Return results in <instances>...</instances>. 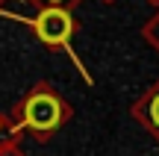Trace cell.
Returning <instances> with one entry per match:
<instances>
[{"label": "cell", "instance_id": "6da1fadb", "mask_svg": "<svg viewBox=\"0 0 159 156\" xmlns=\"http://www.w3.org/2000/svg\"><path fill=\"white\" fill-rule=\"evenodd\" d=\"M65 118V106L59 97H53L50 91H33L21 106V124L35 136H47L53 130H59Z\"/></svg>", "mask_w": 159, "mask_h": 156}, {"label": "cell", "instance_id": "7a4b0ae2", "mask_svg": "<svg viewBox=\"0 0 159 156\" xmlns=\"http://www.w3.org/2000/svg\"><path fill=\"white\" fill-rule=\"evenodd\" d=\"M33 29L44 44L50 47H68L74 35V18L62 6H41L33 18Z\"/></svg>", "mask_w": 159, "mask_h": 156}, {"label": "cell", "instance_id": "3957f363", "mask_svg": "<svg viewBox=\"0 0 159 156\" xmlns=\"http://www.w3.org/2000/svg\"><path fill=\"white\" fill-rule=\"evenodd\" d=\"M150 124L159 130V91L153 94V100H150Z\"/></svg>", "mask_w": 159, "mask_h": 156}, {"label": "cell", "instance_id": "277c9868", "mask_svg": "<svg viewBox=\"0 0 159 156\" xmlns=\"http://www.w3.org/2000/svg\"><path fill=\"white\" fill-rule=\"evenodd\" d=\"M47 6H65V3H71V0H44Z\"/></svg>", "mask_w": 159, "mask_h": 156}, {"label": "cell", "instance_id": "5b68a950", "mask_svg": "<svg viewBox=\"0 0 159 156\" xmlns=\"http://www.w3.org/2000/svg\"><path fill=\"white\" fill-rule=\"evenodd\" d=\"M0 130H3V118H0Z\"/></svg>", "mask_w": 159, "mask_h": 156}]
</instances>
